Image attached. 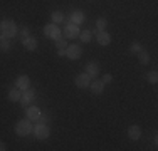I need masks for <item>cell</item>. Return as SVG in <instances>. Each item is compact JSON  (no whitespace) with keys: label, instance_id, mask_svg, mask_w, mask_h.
I'll return each mask as SVG.
<instances>
[{"label":"cell","instance_id":"484cf974","mask_svg":"<svg viewBox=\"0 0 158 151\" xmlns=\"http://www.w3.org/2000/svg\"><path fill=\"white\" fill-rule=\"evenodd\" d=\"M141 49H143V45H141V44H138V42H133V44L130 45V52H131V54H135V55H136L138 52L141 51Z\"/></svg>","mask_w":158,"mask_h":151},{"label":"cell","instance_id":"ffe728a7","mask_svg":"<svg viewBox=\"0 0 158 151\" xmlns=\"http://www.w3.org/2000/svg\"><path fill=\"white\" fill-rule=\"evenodd\" d=\"M51 18L54 24H62L64 20H66V15H64L61 10H54V12L51 14Z\"/></svg>","mask_w":158,"mask_h":151},{"label":"cell","instance_id":"7a4b0ae2","mask_svg":"<svg viewBox=\"0 0 158 151\" xmlns=\"http://www.w3.org/2000/svg\"><path fill=\"white\" fill-rule=\"evenodd\" d=\"M32 124H31V119H20V121H17V124H15V134L17 136H20V138H24V136H29L32 133Z\"/></svg>","mask_w":158,"mask_h":151},{"label":"cell","instance_id":"5bb4252c","mask_svg":"<svg viewBox=\"0 0 158 151\" xmlns=\"http://www.w3.org/2000/svg\"><path fill=\"white\" fill-rule=\"evenodd\" d=\"M86 74L91 76V79H94L99 76V64L94 62V60H91V62L86 64Z\"/></svg>","mask_w":158,"mask_h":151},{"label":"cell","instance_id":"4fadbf2b","mask_svg":"<svg viewBox=\"0 0 158 151\" xmlns=\"http://www.w3.org/2000/svg\"><path fill=\"white\" fill-rule=\"evenodd\" d=\"M128 138H130L131 141H138V139L141 138V128L138 126V124H131V126L128 128Z\"/></svg>","mask_w":158,"mask_h":151},{"label":"cell","instance_id":"3957f363","mask_svg":"<svg viewBox=\"0 0 158 151\" xmlns=\"http://www.w3.org/2000/svg\"><path fill=\"white\" fill-rule=\"evenodd\" d=\"M32 133L37 139L44 141V139H47L49 136H51V128L47 126V123H37L35 126L32 128Z\"/></svg>","mask_w":158,"mask_h":151},{"label":"cell","instance_id":"9a60e30c","mask_svg":"<svg viewBox=\"0 0 158 151\" xmlns=\"http://www.w3.org/2000/svg\"><path fill=\"white\" fill-rule=\"evenodd\" d=\"M22 45H24L25 49H27L29 52H34L37 49V39L35 37H32V35H29V37H25V39H22L20 40Z\"/></svg>","mask_w":158,"mask_h":151},{"label":"cell","instance_id":"f1b7e54d","mask_svg":"<svg viewBox=\"0 0 158 151\" xmlns=\"http://www.w3.org/2000/svg\"><path fill=\"white\" fill-rule=\"evenodd\" d=\"M57 55H61V57H66V49H59V51H57Z\"/></svg>","mask_w":158,"mask_h":151},{"label":"cell","instance_id":"277c9868","mask_svg":"<svg viewBox=\"0 0 158 151\" xmlns=\"http://www.w3.org/2000/svg\"><path fill=\"white\" fill-rule=\"evenodd\" d=\"M44 35L49 37V39H52V40H56L62 35V30L57 27V24L51 22V24H47L46 27H44Z\"/></svg>","mask_w":158,"mask_h":151},{"label":"cell","instance_id":"4316f807","mask_svg":"<svg viewBox=\"0 0 158 151\" xmlns=\"http://www.w3.org/2000/svg\"><path fill=\"white\" fill-rule=\"evenodd\" d=\"M101 81H103L104 84H110V82H113V76H111V74H104Z\"/></svg>","mask_w":158,"mask_h":151},{"label":"cell","instance_id":"7402d4cb","mask_svg":"<svg viewBox=\"0 0 158 151\" xmlns=\"http://www.w3.org/2000/svg\"><path fill=\"white\" fill-rule=\"evenodd\" d=\"M12 44H10V39H5V37H0V52H9Z\"/></svg>","mask_w":158,"mask_h":151},{"label":"cell","instance_id":"603a6c76","mask_svg":"<svg viewBox=\"0 0 158 151\" xmlns=\"http://www.w3.org/2000/svg\"><path fill=\"white\" fill-rule=\"evenodd\" d=\"M54 44H56V47H57V51H59V49H67V45H69V44H67V39H66V37H59V39H56L54 40Z\"/></svg>","mask_w":158,"mask_h":151},{"label":"cell","instance_id":"30bf717a","mask_svg":"<svg viewBox=\"0 0 158 151\" xmlns=\"http://www.w3.org/2000/svg\"><path fill=\"white\" fill-rule=\"evenodd\" d=\"M15 88H19L20 91H25L31 88V77H29L27 74H22L19 76V77L15 79Z\"/></svg>","mask_w":158,"mask_h":151},{"label":"cell","instance_id":"d6986e66","mask_svg":"<svg viewBox=\"0 0 158 151\" xmlns=\"http://www.w3.org/2000/svg\"><path fill=\"white\" fill-rule=\"evenodd\" d=\"M77 39H81V42L88 44V42H91V40H93V32H91V30H88V29H86V30H81Z\"/></svg>","mask_w":158,"mask_h":151},{"label":"cell","instance_id":"44dd1931","mask_svg":"<svg viewBox=\"0 0 158 151\" xmlns=\"http://www.w3.org/2000/svg\"><path fill=\"white\" fill-rule=\"evenodd\" d=\"M136 57H138V60H140V64H143V66H146V64L150 62V54L145 51V49H141V51L138 52Z\"/></svg>","mask_w":158,"mask_h":151},{"label":"cell","instance_id":"8992f818","mask_svg":"<svg viewBox=\"0 0 158 151\" xmlns=\"http://www.w3.org/2000/svg\"><path fill=\"white\" fill-rule=\"evenodd\" d=\"M79 32H81V30H79V25L73 24V22H67L66 27L62 29V34H64V37H66V39H77Z\"/></svg>","mask_w":158,"mask_h":151},{"label":"cell","instance_id":"83f0119b","mask_svg":"<svg viewBox=\"0 0 158 151\" xmlns=\"http://www.w3.org/2000/svg\"><path fill=\"white\" fill-rule=\"evenodd\" d=\"M47 114H44V112H42V114H40V118H39V121H40V123H47Z\"/></svg>","mask_w":158,"mask_h":151},{"label":"cell","instance_id":"cb8c5ba5","mask_svg":"<svg viewBox=\"0 0 158 151\" xmlns=\"http://www.w3.org/2000/svg\"><path fill=\"white\" fill-rule=\"evenodd\" d=\"M146 81H148L150 84H156L158 82V72L156 71H150V72L146 74Z\"/></svg>","mask_w":158,"mask_h":151},{"label":"cell","instance_id":"ba28073f","mask_svg":"<svg viewBox=\"0 0 158 151\" xmlns=\"http://www.w3.org/2000/svg\"><path fill=\"white\" fill-rule=\"evenodd\" d=\"M91 81H93L91 76L86 74V72H81V74H77L76 77H74V84H76V88H79V89H86V88H89Z\"/></svg>","mask_w":158,"mask_h":151},{"label":"cell","instance_id":"6da1fadb","mask_svg":"<svg viewBox=\"0 0 158 151\" xmlns=\"http://www.w3.org/2000/svg\"><path fill=\"white\" fill-rule=\"evenodd\" d=\"M17 32H19V27L14 20L10 18H3L0 22V37H5V39H14L17 37Z\"/></svg>","mask_w":158,"mask_h":151},{"label":"cell","instance_id":"9c48e42d","mask_svg":"<svg viewBox=\"0 0 158 151\" xmlns=\"http://www.w3.org/2000/svg\"><path fill=\"white\" fill-rule=\"evenodd\" d=\"M40 114H42V111H40L39 106L31 104V106L25 108V116H27V119H31V121H39Z\"/></svg>","mask_w":158,"mask_h":151},{"label":"cell","instance_id":"52a82bcc","mask_svg":"<svg viewBox=\"0 0 158 151\" xmlns=\"http://www.w3.org/2000/svg\"><path fill=\"white\" fill-rule=\"evenodd\" d=\"M34 99H35V91L29 88V89L22 91V96H20V101H19V103L22 104V108H27V106H31L34 103Z\"/></svg>","mask_w":158,"mask_h":151},{"label":"cell","instance_id":"ac0fdd59","mask_svg":"<svg viewBox=\"0 0 158 151\" xmlns=\"http://www.w3.org/2000/svg\"><path fill=\"white\" fill-rule=\"evenodd\" d=\"M106 27H108V18L99 17V18H96V29H94V30H91V32H93V34L101 32V30H106Z\"/></svg>","mask_w":158,"mask_h":151},{"label":"cell","instance_id":"d4e9b609","mask_svg":"<svg viewBox=\"0 0 158 151\" xmlns=\"http://www.w3.org/2000/svg\"><path fill=\"white\" fill-rule=\"evenodd\" d=\"M31 35V30H29V27H22V29H19V32H17V37L19 39H25V37H29Z\"/></svg>","mask_w":158,"mask_h":151},{"label":"cell","instance_id":"2e32d148","mask_svg":"<svg viewBox=\"0 0 158 151\" xmlns=\"http://www.w3.org/2000/svg\"><path fill=\"white\" fill-rule=\"evenodd\" d=\"M20 96H22V91L19 88H10L7 91V99H9L10 103H19V101H20Z\"/></svg>","mask_w":158,"mask_h":151},{"label":"cell","instance_id":"f546056e","mask_svg":"<svg viewBox=\"0 0 158 151\" xmlns=\"http://www.w3.org/2000/svg\"><path fill=\"white\" fill-rule=\"evenodd\" d=\"M7 149V145L3 141H0V151H5Z\"/></svg>","mask_w":158,"mask_h":151},{"label":"cell","instance_id":"5b68a950","mask_svg":"<svg viewBox=\"0 0 158 151\" xmlns=\"http://www.w3.org/2000/svg\"><path fill=\"white\" fill-rule=\"evenodd\" d=\"M81 55H82V49L79 44H69L67 45V49H66V57L67 59L77 60V59H81Z\"/></svg>","mask_w":158,"mask_h":151},{"label":"cell","instance_id":"e0dca14e","mask_svg":"<svg viewBox=\"0 0 158 151\" xmlns=\"http://www.w3.org/2000/svg\"><path fill=\"white\" fill-rule=\"evenodd\" d=\"M84 20H86L84 12H81V10H74V12L71 14V18H69V22H73V24H76V25H81Z\"/></svg>","mask_w":158,"mask_h":151},{"label":"cell","instance_id":"8fae6325","mask_svg":"<svg viewBox=\"0 0 158 151\" xmlns=\"http://www.w3.org/2000/svg\"><path fill=\"white\" fill-rule=\"evenodd\" d=\"M89 89H91V92L94 94V96H99V94H103V91H104V82L94 77L91 81V84H89Z\"/></svg>","mask_w":158,"mask_h":151},{"label":"cell","instance_id":"7c38bea8","mask_svg":"<svg viewBox=\"0 0 158 151\" xmlns=\"http://www.w3.org/2000/svg\"><path fill=\"white\" fill-rule=\"evenodd\" d=\"M96 42L99 45H110L111 44V35L110 32H106V30H101V32H96Z\"/></svg>","mask_w":158,"mask_h":151}]
</instances>
